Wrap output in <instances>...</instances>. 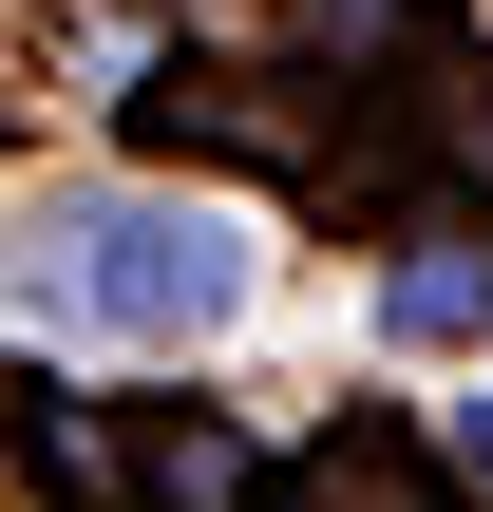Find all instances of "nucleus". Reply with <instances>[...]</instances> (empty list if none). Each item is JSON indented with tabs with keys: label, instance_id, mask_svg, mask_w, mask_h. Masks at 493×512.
I'll return each instance as SVG.
<instances>
[{
	"label": "nucleus",
	"instance_id": "nucleus-1",
	"mask_svg": "<svg viewBox=\"0 0 493 512\" xmlns=\"http://www.w3.org/2000/svg\"><path fill=\"white\" fill-rule=\"evenodd\" d=\"M0 304L57 323V342H209L247 304V228L190 209V190H38L0 228Z\"/></svg>",
	"mask_w": 493,
	"mask_h": 512
},
{
	"label": "nucleus",
	"instance_id": "nucleus-2",
	"mask_svg": "<svg viewBox=\"0 0 493 512\" xmlns=\"http://www.w3.org/2000/svg\"><path fill=\"white\" fill-rule=\"evenodd\" d=\"M456 323H493V266L475 247H418L399 266V342H456Z\"/></svg>",
	"mask_w": 493,
	"mask_h": 512
},
{
	"label": "nucleus",
	"instance_id": "nucleus-3",
	"mask_svg": "<svg viewBox=\"0 0 493 512\" xmlns=\"http://www.w3.org/2000/svg\"><path fill=\"white\" fill-rule=\"evenodd\" d=\"M456 456H475V475H493V399H475V418H456Z\"/></svg>",
	"mask_w": 493,
	"mask_h": 512
}]
</instances>
